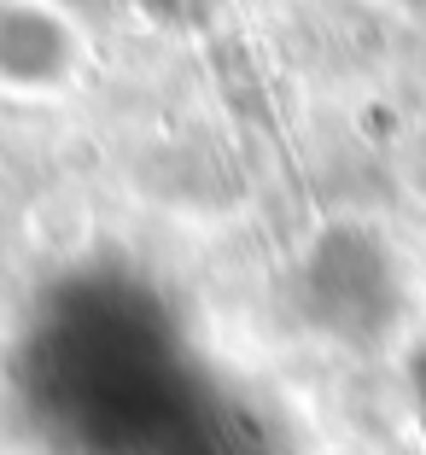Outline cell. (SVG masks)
I'll list each match as a JSON object with an SVG mask.
<instances>
[{"instance_id":"obj_1","label":"cell","mask_w":426,"mask_h":455,"mask_svg":"<svg viewBox=\"0 0 426 455\" xmlns=\"http://www.w3.org/2000/svg\"><path fill=\"white\" fill-rule=\"evenodd\" d=\"M82 36L53 0H0V88L59 94L76 82Z\"/></svg>"}]
</instances>
